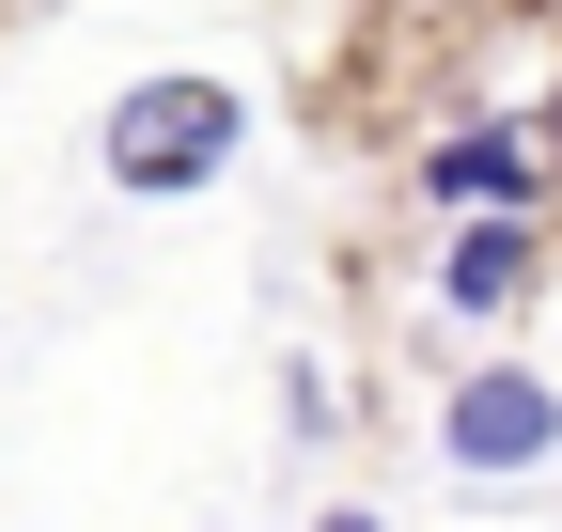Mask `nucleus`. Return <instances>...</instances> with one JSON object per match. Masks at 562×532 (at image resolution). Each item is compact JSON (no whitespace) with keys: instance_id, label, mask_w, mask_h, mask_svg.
Here are the masks:
<instances>
[{"instance_id":"f257e3e1","label":"nucleus","mask_w":562,"mask_h":532,"mask_svg":"<svg viewBox=\"0 0 562 532\" xmlns=\"http://www.w3.org/2000/svg\"><path fill=\"white\" fill-rule=\"evenodd\" d=\"M250 142V95L235 79H140L110 110V188H140V204H188V188H220Z\"/></svg>"},{"instance_id":"7ed1b4c3","label":"nucleus","mask_w":562,"mask_h":532,"mask_svg":"<svg viewBox=\"0 0 562 532\" xmlns=\"http://www.w3.org/2000/svg\"><path fill=\"white\" fill-rule=\"evenodd\" d=\"M422 188H438L453 220H531L547 204V142L531 125H453V142L422 157Z\"/></svg>"},{"instance_id":"423d86ee","label":"nucleus","mask_w":562,"mask_h":532,"mask_svg":"<svg viewBox=\"0 0 562 532\" xmlns=\"http://www.w3.org/2000/svg\"><path fill=\"white\" fill-rule=\"evenodd\" d=\"M313 532H375V517H360V501H344V517H313Z\"/></svg>"},{"instance_id":"20e7f679","label":"nucleus","mask_w":562,"mask_h":532,"mask_svg":"<svg viewBox=\"0 0 562 532\" xmlns=\"http://www.w3.org/2000/svg\"><path fill=\"white\" fill-rule=\"evenodd\" d=\"M531 298V220H469L438 251V313H516Z\"/></svg>"},{"instance_id":"39448f33","label":"nucleus","mask_w":562,"mask_h":532,"mask_svg":"<svg viewBox=\"0 0 562 532\" xmlns=\"http://www.w3.org/2000/svg\"><path fill=\"white\" fill-rule=\"evenodd\" d=\"M531 142H547V173H562V95H547V125H531Z\"/></svg>"},{"instance_id":"f03ea898","label":"nucleus","mask_w":562,"mask_h":532,"mask_svg":"<svg viewBox=\"0 0 562 532\" xmlns=\"http://www.w3.org/2000/svg\"><path fill=\"white\" fill-rule=\"evenodd\" d=\"M438 454H453L469 486H501V470H547V454H562V391H547L531 361L469 376V391H453V423H438Z\"/></svg>"}]
</instances>
